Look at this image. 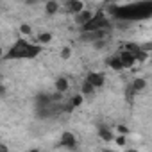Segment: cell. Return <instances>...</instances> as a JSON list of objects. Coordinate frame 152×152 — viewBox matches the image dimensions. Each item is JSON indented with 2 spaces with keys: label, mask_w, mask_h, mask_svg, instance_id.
Here are the masks:
<instances>
[{
  "label": "cell",
  "mask_w": 152,
  "mask_h": 152,
  "mask_svg": "<svg viewBox=\"0 0 152 152\" xmlns=\"http://www.w3.org/2000/svg\"><path fill=\"white\" fill-rule=\"evenodd\" d=\"M106 15H111L113 20H120V22L148 20L152 16V0H138L134 4L124 2V6H109L106 9Z\"/></svg>",
  "instance_id": "obj_1"
},
{
  "label": "cell",
  "mask_w": 152,
  "mask_h": 152,
  "mask_svg": "<svg viewBox=\"0 0 152 152\" xmlns=\"http://www.w3.org/2000/svg\"><path fill=\"white\" fill-rule=\"evenodd\" d=\"M43 50L41 45L29 41L27 38H18L4 54L6 61H18V59H34L39 56V52Z\"/></svg>",
  "instance_id": "obj_2"
},
{
  "label": "cell",
  "mask_w": 152,
  "mask_h": 152,
  "mask_svg": "<svg viewBox=\"0 0 152 152\" xmlns=\"http://www.w3.org/2000/svg\"><path fill=\"white\" fill-rule=\"evenodd\" d=\"M61 147L66 148V150H75L77 148V138H75V134L70 132V131H64L61 134Z\"/></svg>",
  "instance_id": "obj_3"
},
{
  "label": "cell",
  "mask_w": 152,
  "mask_h": 152,
  "mask_svg": "<svg viewBox=\"0 0 152 152\" xmlns=\"http://www.w3.org/2000/svg\"><path fill=\"white\" fill-rule=\"evenodd\" d=\"M86 81H88L95 90H99V88H102L104 83H106V75H104L102 72H90V73L86 75Z\"/></svg>",
  "instance_id": "obj_4"
},
{
  "label": "cell",
  "mask_w": 152,
  "mask_h": 152,
  "mask_svg": "<svg viewBox=\"0 0 152 152\" xmlns=\"http://www.w3.org/2000/svg\"><path fill=\"white\" fill-rule=\"evenodd\" d=\"M118 56H120V61H122L124 70H125V68H131V66H134V64H136V56H134L132 52H129V50L122 48V50L118 52Z\"/></svg>",
  "instance_id": "obj_5"
},
{
  "label": "cell",
  "mask_w": 152,
  "mask_h": 152,
  "mask_svg": "<svg viewBox=\"0 0 152 152\" xmlns=\"http://www.w3.org/2000/svg\"><path fill=\"white\" fill-rule=\"evenodd\" d=\"M64 9L68 13L75 15V13H79V11L84 9V2L83 0H64Z\"/></svg>",
  "instance_id": "obj_6"
},
{
  "label": "cell",
  "mask_w": 152,
  "mask_h": 152,
  "mask_svg": "<svg viewBox=\"0 0 152 152\" xmlns=\"http://www.w3.org/2000/svg\"><path fill=\"white\" fill-rule=\"evenodd\" d=\"M91 16H93V11H90V9H86V7H84L83 11H79V13H75V15H73V22L81 27V25H84Z\"/></svg>",
  "instance_id": "obj_7"
},
{
  "label": "cell",
  "mask_w": 152,
  "mask_h": 152,
  "mask_svg": "<svg viewBox=\"0 0 152 152\" xmlns=\"http://www.w3.org/2000/svg\"><path fill=\"white\" fill-rule=\"evenodd\" d=\"M54 88H56V91H59V93H66L68 91V88H70V81H68V77H64V75H61V77H57L56 81H54Z\"/></svg>",
  "instance_id": "obj_8"
},
{
  "label": "cell",
  "mask_w": 152,
  "mask_h": 152,
  "mask_svg": "<svg viewBox=\"0 0 152 152\" xmlns=\"http://www.w3.org/2000/svg\"><path fill=\"white\" fill-rule=\"evenodd\" d=\"M99 138H100V140H104V141H113L115 134H113V131H111L107 125L100 124V125H99Z\"/></svg>",
  "instance_id": "obj_9"
},
{
  "label": "cell",
  "mask_w": 152,
  "mask_h": 152,
  "mask_svg": "<svg viewBox=\"0 0 152 152\" xmlns=\"http://www.w3.org/2000/svg\"><path fill=\"white\" fill-rule=\"evenodd\" d=\"M106 64H107L111 70H115V72H120V70H124V66H122V61H120V56H118V54H115V56L107 57Z\"/></svg>",
  "instance_id": "obj_10"
},
{
  "label": "cell",
  "mask_w": 152,
  "mask_h": 152,
  "mask_svg": "<svg viewBox=\"0 0 152 152\" xmlns=\"http://www.w3.org/2000/svg\"><path fill=\"white\" fill-rule=\"evenodd\" d=\"M34 104H36V107H47V106H50L52 104L50 102V95L48 93H38L36 99H34Z\"/></svg>",
  "instance_id": "obj_11"
},
{
  "label": "cell",
  "mask_w": 152,
  "mask_h": 152,
  "mask_svg": "<svg viewBox=\"0 0 152 152\" xmlns=\"http://www.w3.org/2000/svg\"><path fill=\"white\" fill-rule=\"evenodd\" d=\"M59 11V2L57 0H47V4H45V13L48 15V16H52V15H56Z\"/></svg>",
  "instance_id": "obj_12"
},
{
  "label": "cell",
  "mask_w": 152,
  "mask_h": 152,
  "mask_svg": "<svg viewBox=\"0 0 152 152\" xmlns=\"http://www.w3.org/2000/svg\"><path fill=\"white\" fill-rule=\"evenodd\" d=\"M50 41H52V34H50V32H38V36H36V43H38V45L45 47V45H48Z\"/></svg>",
  "instance_id": "obj_13"
},
{
  "label": "cell",
  "mask_w": 152,
  "mask_h": 152,
  "mask_svg": "<svg viewBox=\"0 0 152 152\" xmlns=\"http://www.w3.org/2000/svg\"><path fill=\"white\" fill-rule=\"evenodd\" d=\"M131 86L136 90V93H140V91H143V90L147 88V79H143V77H136V79L131 83Z\"/></svg>",
  "instance_id": "obj_14"
},
{
  "label": "cell",
  "mask_w": 152,
  "mask_h": 152,
  "mask_svg": "<svg viewBox=\"0 0 152 152\" xmlns=\"http://www.w3.org/2000/svg\"><path fill=\"white\" fill-rule=\"evenodd\" d=\"M91 45H93L95 50H104V48L109 45V38H107V36H106V38H99V39L91 41Z\"/></svg>",
  "instance_id": "obj_15"
},
{
  "label": "cell",
  "mask_w": 152,
  "mask_h": 152,
  "mask_svg": "<svg viewBox=\"0 0 152 152\" xmlns=\"http://www.w3.org/2000/svg\"><path fill=\"white\" fill-rule=\"evenodd\" d=\"M93 93H95V88H93L86 79H84V81H83V84H81V95H84V97H86V95H93Z\"/></svg>",
  "instance_id": "obj_16"
},
{
  "label": "cell",
  "mask_w": 152,
  "mask_h": 152,
  "mask_svg": "<svg viewBox=\"0 0 152 152\" xmlns=\"http://www.w3.org/2000/svg\"><path fill=\"white\" fill-rule=\"evenodd\" d=\"M83 102H84V95H81V93L73 95V97H72V99L68 100V104H70V106H72L73 109H75V107H79V106H81Z\"/></svg>",
  "instance_id": "obj_17"
},
{
  "label": "cell",
  "mask_w": 152,
  "mask_h": 152,
  "mask_svg": "<svg viewBox=\"0 0 152 152\" xmlns=\"http://www.w3.org/2000/svg\"><path fill=\"white\" fill-rule=\"evenodd\" d=\"M136 95H138V93H136V90H134L131 84H127V88H125V100H127V102H132Z\"/></svg>",
  "instance_id": "obj_18"
},
{
  "label": "cell",
  "mask_w": 152,
  "mask_h": 152,
  "mask_svg": "<svg viewBox=\"0 0 152 152\" xmlns=\"http://www.w3.org/2000/svg\"><path fill=\"white\" fill-rule=\"evenodd\" d=\"M20 34H22V36H31V34H32V27H31L29 23H22V25H20Z\"/></svg>",
  "instance_id": "obj_19"
},
{
  "label": "cell",
  "mask_w": 152,
  "mask_h": 152,
  "mask_svg": "<svg viewBox=\"0 0 152 152\" xmlns=\"http://www.w3.org/2000/svg\"><path fill=\"white\" fill-rule=\"evenodd\" d=\"M113 140L116 141V145H118V147H125V143H127V138H125V134H120V136H115Z\"/></svg>",
  "instance_id": "obj_20"
},
{
  "label": "cell",
  "mask_w": 152,
  "mask_h": 152,
  "mask_svg": "<svg viewBox=\"0 0 152 152\" xmlns=\"http://www.w3.org/2000/svg\"><path fill=\"white\" fill-rule=\"evenodd\" d=\"M70 56H72V50H70L68 47H64V48L61 50V57H63V59H68Z\"/></svg>",
  "instance_id": "obj_21"
},
{
  "label": "cell",
  "mask_w": 152,
  "mask_h": 152,
  "mask_svg": "<svg viewBox=\"0 0 152 152\" xmlns=\"http://www.w3.org/2000/svg\"><path fill=\"white\" fill-rule=\"evenodd\" d=\"M2 97H6V86L0 84V99H2Z\"/></svg>",
  "instance_id": "obj_22"
},
{
  "label": "cell",
  "mask_w": 152,
  "mask_h": 152,
  "mask_svg": "<svg viewBox=\"0 0 152 152\" xmlns=\"http://www.w3.org/2000/svg\"><path fill=\"white\" fill-rule=\"evenodd\" d=\"M23 2L27 4V6H34V4H38L39 0H23Z\"/></svg>",
  "instance_id": "obj_23"
},
{
  "label": "cell",
  "mask_w": 152,
  "mask_h": 152,
  "mask_svg": "<svg viewBox=\"0 0 152 152\" xmlns=\"http://www.w3.org/2000/svg\"><path fill=\"white\" fill-rule=\"evenodd\" d=\"M107 4H113V2H131V0H106Z\"/></svg>",
  "instance_id": "obj_24"
},
{
  "label": "cell",
  "mask_w": 152,
  "mask_h": 152,
  "mask_svg": "<svg viewBox=\"0 0 152 152\" xmlns=\"http://www.w3.org/2000/svg\"><path fill=\"white\" fill-rule=\"evenodd\" d=\"M0 150H2V152H6V150H7V147H6L4 143H0Z\"/></svg>",
  "instance_id": "obj_25"
}]
</instances>
